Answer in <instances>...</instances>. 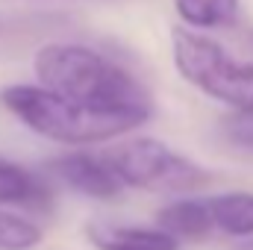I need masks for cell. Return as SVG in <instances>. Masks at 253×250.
<instances>
[{
	"mask_svg": "<svg viewBox=\"0 0 253 250\" xmlns=\"http://www.w3.org/2000/svg\"><path fill=\"white\" fill-rule=\"evenodd\" d=\"M171 39L174 65L186 83L206 97L227 103L236 115H253V65L239 62L218 42L183 27H177Z\"/></svg>",
	"mask_w": 253,
	"mask_h": 250,
	"instance_id": "obj_3",
	"label": "cell"
},
{
	"mask_svg": "<svg viewBox=\"0 0 253 250\" xmlns=\"http://www.w3.org/2000/svg\"><path fill=\"white\" fill-rule=\"evenodd\" d=\"M42 239L44 230L33 218L0 209V250H33L42 245Z\"/></svg>",
	"mask_w": 253,
	"mask_h": 250,
	"instance_id": "obj_11",
	"label": "cell"
},
{
	"mask_svg": "<svg viewBox=\"0 0 253 250\" xmlns=\"http://www.w3.org/2000/svg\"><path fill=\"white\" fill-rule=\"evenodd\" d=\"M0 103L33 132L59 144H100L147 124L153 109H100L68 100L42 85H6Z\"/></svg>",
	"mask_w": 253,
	"mask_h": 250,
	"instance_id": "obj_1",
	"label": "cell"
},
{
	"mask_svg": "<svg viewBox=\"0 0 253 250\" xmlns=\"http://www.w3.org/2000/svg\"><path fill=\"white\" fill-rule=\"evenodd\" d=\"M88 242L97 250H180V242L162 233L159 227H126L91 221L85 227Z\"/></svg>",
	"mask_w": 253,
	"mask_h": 250,
	"instance_id": "obj_6",
	"label": "cell"
},
{
	"mask_svg": "<svg viewBox=\"0 0 253 250\" xmlns=\"http://www.w3.org/2000/svg\"><path fill=\"white\" fill-rule=\"evenodd\" d=\"M224 138L242 150H253V115H233L224 121Z\"/></svg>",
	"mask_w": 253,
	"mask_h": 250,
	"instance_id": "obj_12",
	"label": "cell"
},
{
	"mask_svg": "<svg viewBox=\"0 0 253 250\" xmlns=\"http://www.w3.org/2000/svg\"><path fill=\"white\" fill-rule=\"evenodd\" d=\"M156 227L162 233H168L171 239H189V242H200L209 239L215 233L206 197H180L171 200L168 206H162L156 212Z\"/></svg>",
	"mask_w": 253,
	"mask_h": 250,
	"instance_id": "obj_7",
	"label": "cell"
},
{
	"mask_svg": "<svg viewBox=\"0 0 253 250\" xmlns=\"http://www.w3.org/2000/svg\"><path fill=\"white\" fill-rule=\"evenodd\" d=\"M177 15L194 30L230 27L239 15V0H174Z\"/></svg>",
	"mask_w": 253,
	"mask_h": 250,
	"instance_id": "obj_10",
	"label": "cell"
},
{
	"mask_svg": "<svg viewBox=\"0 0 253 250\" xmlns=\"http://www.w3.org/2000/svg\"><path fill=\"white\" fill-rule=\"evenodd\" d=\"M248 44H251V50H253V33H251V36H248Z\"/></svg>",
	"mask_w": 253,
	"mask_h": 250,
	"instance_id": "obj_13",
	"label": "cell"
},
{
	"mask_svg": "<svg viewBox=\"0 0 253 250\" xmlns=\"http://www.w3.org/2000/svg\"><path fill=\"white\" fill-rule=\"evenodd\" d=\"M212 224L218 233L233 239H251L253 236V194L251 191H230L206 197Z\"/></svg>",
	"mask_w": 253,
	"mask_h": 250,
	"instance_id": "obj_9",
	"label": "cell"
},
{
	"mask_svg": "<svg viewBox=\"0 0 253 250\" xmlns=\"http://www.w3.org/2000/svg\"><path fill=\"white\" fill-rule=\"evenodd\" d=\"M0 203L47 212L50 209V188L42 183V177H36L24 165L0 156Z\"/></svg>",
	"mask_w": 253,
	"mask_h": 250,
	"instance_id": "obj_8",
	"label": "cell"
},
{
	"mask_svg": "<svg viewBox=\"0 0 253 250\" xmlns=\"http://www.w3.org/2000/svg\"><path fill=\"white\" fill-rule=\"evenodd\" d=\"M124 188H141L150 194H180L209 186V171H203L189 156L171 150L156 138H132L103 153Z\"/></svg>",
	"mask_w": 253,
	"mask_h": 250,
	"instance_id": "obj_4",
	"label": "cell"
},
{
	"mask_svg": "<svg viewBox=\"0 0 253 250\" xmlns=\"http://www.w3.org/2000/svg\"><path fill=\"white\" fill-rule=\"evenodd\" d=\"M47 171L77 194L91 200H115L124 191V183L115 177L103 153H65L47 162Z\"/></svg>",
	"mask_w": 253,
	"mask_h": 250,
	"instance_id": "obj_5",
	"label": "cell"
},
{
	"mask_svg": "<svg viewBox=\"0 0 253 250\" xmlns=\"http://www.w3.org/2000/svg\"><path fill=\"white\" fill-rule=\"evenodd\" d=\"M39 85L100 109H153L147 88L109 56L83 44H44L36 53Z\"/></svg>",
	"mask_w": 253,
	"mask_h": 250,
	"instance_id": "obj_2",
	"label": "cell"
},
{
	"mask_svg": "<svg viewBox=\"0 0 253 250\" xmlns=\"http://www.w3.org/2000/svg\"><path fill=\"white\" fill-rule=\"evenodd\" d=\"M242 250H253V242H251V245H245V248H242Z\"/></svg>",
	"mask_w": 253,
	"mask_h": 250,
	"instance_id": "obj_14",
	"label": "cell"
}]
</instances>
